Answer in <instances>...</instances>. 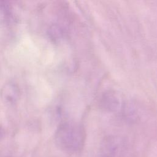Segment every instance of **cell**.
I'll list each match as a JSON object with an SVG mask.
<instances>
[{
	"instance_id": "cell-1",
	"label": "cell",
	"mask_w": 157,
	"mask_h": 157,
	"mask_svg": "<svg viewBox=\"0 0 157 157\" xmlns=\"http://www.w3.org/2000/svg\"><path fill=\"white\" fill-rule=\"evenodd\" d=\"M55 140L61 150L67 153L80 151L85 144V132L79 124L73 123H63L58 128Z\"/></svg>"
},
{
	"instance_id": "cell-3",
	"label": "cell",
	"mask_w": 157,
	"mask_h": 157,
	"mask_svg": "<svg viewBox=\"0 0 157 157\" xmlns=\"http://www.w3.org/2000/svg\"><path fill=\"white\" fill-rule=\"evenodd\" d=\"M20 90L14 83H8L4 85L1 90V96L8 103H15L19 97Z\"/></svg>"
},
{
	"instance_id": "cell-5",
	"label": "cell",
	"mask_w": 157,
	"mask_h": 157,
	"mask_svg": "<svg viewBox=\"0 0 157 157\" xmlns=\"http://www.w3.org/2000/svg\"><path fill=\"white\" fill-rule=\"evenodd\" d=\"M0 157H9V156H6V155H0Z\"/></svg>"
},
{
	"instance_id": "cell-2",
	"label": "cell",
	"mask_w": 157,
	"mask_h": 157,
	"mask_svg": "<svg viewBox=\"0 0 157 157\" xmlns=\"http://www.w3.org/2000/svg\"><path fill=\"white\" fill-rule=\"evenodd\" d=\"M124 142L118 137L110 136L102 142L98 157H120L124 150Z\"/></svg>"
},
{
	"instance_id": "cell-4",
	"label": "cell",
	"mask_w": 157,
	"mask_h": 157,
	"mask_svg": "<svg viewBox=\"0 0 157 157\" xmlns=\"http://www.w3.org/2000/svg\"><path fill=\"white\" fill-rule=\"evenodd\" d=\"M4 134V130L1 128H0V140L3 137Z\"/></svg>"
}]
</instances>
